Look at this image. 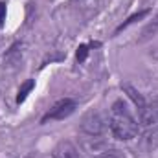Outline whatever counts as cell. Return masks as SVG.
<instances>
[{
    "instance_id": "cell-3",
    "label": "cell",
    "mask_w": 158,
    "mask_h": 158,
    "mask_svg": "<svg viewBox=\"0 0 158 158\" xmlns=\"http://www.w3.org/2000/svg\"><path fill=\"white\" fill-rule=\"evenodd\" d=\"M76 109H77V103L74 101V99H68V98H64V99H61V101H57L44 116L40 119V123H46L48 119H64L68 118L70 114H74L76 112Z\"/></svg>"
},
{
    "instance_id": "cell-13",
    "label": "cell",
    "mask_w": 158,
    "mask_h": 158,
    "mask_svg": "<svg viewBox=\"0 0 158 158\" xmlns=\"http://www.w3.org/2000/svg\"><path fill=\"white\" fill-rule=\"evenodd\" d=\"M86 55H88V46L86 44H79L77 48V53H76V57H77L79 63H83L85 59H86Z\"/></svg>"
},
{
    "instance_id": "cell-1",
    "label": "cell",
    "mask_w": 158,
    "mask_h": 158,
    "mask_svg": "<svg viewBox=\"0 0 158 158\" xmlns=\"http://www.w3.org/2000/svg\"><path fill=\"white\" fill-rule=\"evenodd\" d=\"M109 125H110V132L116 140L127 142L138 136V121L131 114V110L127 109V105L118 99L114 101V105L110 107V116H109Z\"/></svg>"
},
{
    "instance_id": "cell-9",
    "label": "cell",
    "mask_w": 158,
    "mask_h": 158,
    "mask_svg": "<svg viewBox=\"0 0 158 158\" xmlns=\"http://www.w3.org/2000/svg\"><path fill=\"white\" fill-rule=\"evenodd\" d=\"M147 13H149V9H142V11H138V13L131 15V17H129V19H127V20H125L123 24H119L118 28H116V33H119V31H123V30H127V28H129L131 24H134V22L142 20V19H143V17H145Z\"/></svg>"
},
{
    "instance_id": "cell-2",
    "label": "cell",
    "mask_w": 158,
    "mask_h": 158,
    "mask_svg": "<svg viewBox=\"0 0 158 158\" xmlns=\"http://www.w3.org/2000/svg\"><path fill=\"white\" fill-rule=\"evenodd\" d=\"M105 129H107L105 119L98 110L86 112L79 123V132H81V140H83L85 149L96 153L101 147H105V140H103Z\"/></svg>"
},
{
    "instance_id": "cell-8",
    "label": "cell",
    "mask_w": 158,
    "mask_h": 158,
    "mask_svg": "<svg viewBox=\"0 0 158 158\" xmlns=\"http://www.w3.org/2000/svg\"><path fill=\"white\" fill-rule=\"evenodd\" d=\"M143 143H145V147L151 149V151L158 149V125L156 127H153V129H149V131L145 132V136H143Z\"/></svg>"
},
{
    "instance_id": "cell-11",
    "label": "cell",
    "mask_w": 158,
    "mask_h": 158,
    "mask_svg": "<svg viewBox=\"0 0 158 158\" xmlns=\"http://www.w3.org/2000/svg\"><path fill=\"white\" fill-rule=\"evenodd\" d=\"M35 86V81L33 79H28V81H24L22 85H20V88H19V96H17V103H22L26 98H28V94L31 92V88Z\"/></svg>"
},
{
    "instance_id": "cell-4",
    "label": "cell",
    "mask_w": 158,
    "mask_h": 158,
    "mask_svg": "<svg viewBox=\"0 0 158 158\" xmlns=\"http://www.w3.org/2000/svg\"><path fill=\"white\" fill-rule=\"evenodd\" d=\"M138 116L140 121L147 127L158 123V101H151V103H143L140 109H138Z\"/></svg>"
},
{
    "instance_id": "cell-12",
    "label": "cell",
    "mask_w": 158,
    "mask_h": 158,
    "mask_svg": "<svg viewBox=\"0 0 158 158\" xmlns=\"http://www.w3.org/2000/svg\"><path fill=\"white\" fill-rule=\"evenodd\" d=\"M98 158H125V155L118 149H109V151H103Z\"/></svg>"
},
{
    "instance_id": "cell-7",
    "label": "cell",
    "mask_w": 158,
    "mask_h": 158,
    "mask_svg": "<svg viewBox=\"0 0 158 158\" xmlns=\"http://www.w3.org/2000/svg\"><path fill=\"white\" fill-rule=\"evenodd\" d=\"M121 90H123V92H125V94H127V96L132 99V101H134V105H136L138 109H140V107L145 103L143 96H142V94H140V92H138V90H136L132 85H131V83H123V85H121Z\"/></svg>"
},
{
    "instance_id": "cell-14",
    "label": "cell",
    "mask_w": 158,
    "mask_h": 158,
    "mask_svg": "<svg viewBox=\"0 0 158 158\" xmlns=\"http://www.w3.org/2000/svg\"><path fill=\"white\" fill-rule=\"evenodd\" d=\"M4 20H6V4L0 2V24H4Z\"/></svg>"
},
{
    "instance_id": "cell-5",
    "label": "cell",
    "mask_w": 158,
    "mask_h": 158,
    "mask_svg": "<svg viewBox=\"0 0 158 158\" xmlns=\"http://www.w3.org/2000/svg\"><path fill=\"white\" fill-rule=\"evenodd\" d=\"M52 156L53 158H81V155H79V149L70 140H63V142H59L55 145Z\"/></svg>"
},
{
    "instance_id": "cell-6",
    "label": "cell",
    "mask_w": 158,
    "mask_h": 158,
    "mask_svg": "<svg viewBox=\"0 0 158 158\" xmlns=\"http://www.w3.org/2000/svg\"><path fill=\"white\" fill-rule=\"evenodd\" d=\"M20 59H22V42H15L7 50V53L4 55V66L13 68V66H17L20 63Z\"/></svg>"
},
{
    "instance_id": "cell-10",
    "label": "cell",
    "mask_w": 158,
    "mask_h": 158,
    "mask_svg": "<svg viewBox=\"0 0 158 158\" xmlns=\"http://www.w3.org/2000/svg\"><path fill=\"white\" fill-rule=\"evenodd\" d=\"M155 35H158V15L143 28V31H142V40H147V39H153Z\"/></svg>"
}]
</instances>
